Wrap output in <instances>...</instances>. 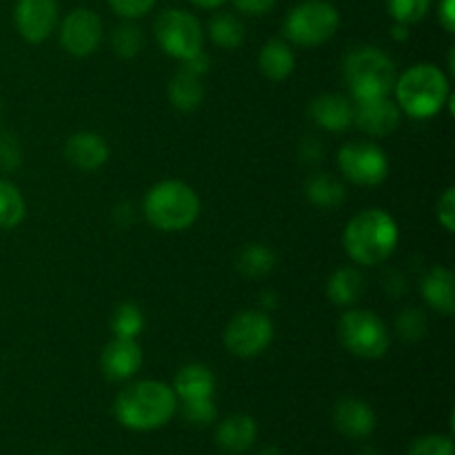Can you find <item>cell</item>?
Segmentation results:
<instances>
[{
  "label": "cell",
  "instance_id": "obj_22",
  "mask_svg": "<svg viewBox=\"0 0 455 455\" xmlns=\"http://www.w3.org/2000/svg\"><path fill=\"white\" fill-rule=\"evenodd\" d=\"M260 71L269 80H284L296 67V56H293L291 44L280 38H271L258 56Z\"/></svg>",
  "mask_w": 455,
  "mask_h": 455
},
{
  "label": "cell",
  "instance_id": "obj_2",
  "mask_svg": "<svg viewBox=\"0 0 455 455\" xmlns=\"http://www.w3.org/2000/svg\"><path fill=\"white\" fill-rule=\"evenodd\" d=\"M398 225L382 209H364L347 225L342 243L349 258L358 265H380L398 244Z\"/></svg>",
  "mask_w": 455,
  "mask_h": 455
},
{
  "label": "cell",
  "instance_id": "obj_11",
  "mask_svg": "<svg viewBox=\"0 0 455 455\" xmlns=\"http://www.w3.org/2000/svg\"><path fill=\"white\" fill-rule=\"evenodd\" d=\"M102 40V20L92 9H74L60 25V44L71 56L84 58L98 49Z\"/></svg>",
  "mask_w": 455,
  "mask_h": 455
},
{
  "label": "cell",
  "instance_id": "obj_33",
  "mask_svg": "<svg viewBox=\"0 0 455 455\" xmlns=\"http://www.w3.org/2000/svg\"><path fill=\"white\" fill-rule=\"evenodd\" d=\"M427 320L425 314L418 309H407L404 314H400L398 318V333L404 340H418V338L425 336Z\"/></svg>",
  "mask_w": 455,
  "mask_h": 455
},
{
  "label": "cell",
  "instance_id": "obj_13",
  "mask_svg": "<svg viewBox=\"0 0 455 455\" xmlns=\"http://www.w3.org/2000/svg\"><path fill=\"white\" fill-rule=\"evenodd\" d=\"M142 367V351L133 338H114L100 355V369L109 380H129Z\"/></svg>",
  "mask_w": 455,
  "mask_h": 455
},
{
  "label": "cell",
  "instance_id": "obj_10",
  "mask_svg": "<svg viewBox=\"0 0 455 455\" xmlns=\"http://www.w3.org/2000/svg\"><path fill=\"white\" fill-rule=\"evenodd\" d=\"M340 172L355 185H380L389 173V160L380 147L371 142H349L338 154Z\"/></svg>",
  "mask_w": 455,
  "mask_h": 455
},
{
  "label": "cell",
  "instance_id": "obj_24",
  "mask_svg": "<svg viewBox=\"0 0 455 455\" xmlns=\"http://www.w3.org/2000/svg\"><path fill=\"white\" fill-rule=\"evenodd\" d=\"M275 265V256L265 244H247L235 258V269L244 278H262L269 274Z\"/></svg>",
  "mask_w": 455,
  "mask_h": 455
},
{
  "label": "cell",
  "instance_id": "obj_32",
  "mask_svg": "<svg viewBox=\"0 0 455 455\" xmlns=\"http://www.w3.org/2000/svg\"><path fill=\"white\" fill-rule=\"evenodd\" d=\"M182 416L191 425H212L218 416V409L213 404V398H198V400H182Z\"/></svg>",
  "mask_w": 455,
  "mask_h": 455
},
{
  "label": "cell",
  "instance_id": "obj_41",
  "mask_svg": "<svg viewBox=\"0 0 455 455\" xmlns=\"http://www.w3.org/2000/svg\"><path fill=\"white\" fill-rule=\"evenodd\" d=\"M360 455H378L376 451H373V447H369L367 449V451H363V453H360Z\"/></svg>",
  "mask_w": 455,
  "mask_h": 455
},
{
  "label": "cell",
  "instance_id": "obj_5",
  "mask_svg": "<svg viewBox=\"0 0 455 455\" xmlns=\"http://www.w3.org/2000/svg\"><path fill=\"white\" fill-rule=\"evenodd\" d=\"M345 80L355 100L389 96L395 84V65L376 47H360L345 58Z\"/></svg>",
  "mask_w": 455,
  "mask_h": 455
},
{
  "label": "cell",
  "instance_id": "obj_1",
  "mask_svg": "<svg viewBox=\"0 0 455 455\" xmlns=\"http://www.w3.org/2000/svg\"><path fill=\"white\" fill-rule=\"evenodd\" d=\"M178 409V398L160 380H140L124 387L114 403L116 420L132 431H156L167 425Z\"/></svg>",
  "mask_w": 455,
  "mask_h": 455
},
{
  "label": "cell",
  "instance_id": "obj_25",
  "mask_svg": "<svg viewBox=\"0 0 455 455\" xmlns=\"http://www.w3.org/2000/svg\"><path fill=\"white\" fill-rule=\"evenodd\" d=\"M345 187L327 173H315L307 180V198L323 209H333L345 203Z\"/></svg>",
  "mask_w": 455,
  "mask_h": 455
},
{
  "label": "cell",
  "instance_id": "obj_7",
  "mask_svg": "<svg viewBox=\"0 0 455 455\" xmlns=\"http://www.w3.org/2000/svg\"><path fill=\"white\" fill-rule=\"evenodd\" d=\"M154 34L163 52L176 60L187 62L203 52V25L187 9L172 7L160 12L154 22Z\"/></svg>",
  "mask_w": 455,
  "mask_h": 455
},
{
  "label": "cell",
  "instance_id": "obj_31",
  "mask_svg": "<svg viewBox=\"0 0 455 455\" xmlns=\"http://www.w3.org/2000/svg\"><path fill=\"white\" fill-rule=\"evenodd\" d=\"M409 455H455V444L449 435L429 434L413 440Z\"/></svg>",
  "mask_w": 455,
  "mask_h": 455
},
{
  "label": "cell",
  "instance_id": "obj_15",
  "mask_svg": "<svg viewBox=\"0 0 455 455\" xmlns=\"http://www.w3.org/2000/svg\"><path fill=\"white\" fill-rule=\"evenodd\" d=\"M354 120L363 132L371 133V136H387L398 127L400 107L387 96L358 100L354 109Z\"/></svg>",
  "mask_w": 455,
  "mask_h": 455
},
{
  "label": "cell",
  "instance_id": "obj_27",
  "mask_svg": "<svg viewBox=\"0 0 455 455\" xmlns=\"http://www.w3.org/2000/svg\"><path fill=\"white\" fill-rule=\"evenodd\" d=\"M25 218V198L16 185L0 178V229H13Z\"/></svg>",
  "mask_w": 455,
  "mask_h": 455
},
{
  "label": "cell",
  "instance_id": "obj_9",
  "mask_svg": "<svg viewBox=\"0 0 455 455\" xmlns=\"http://www.w3.org/2000/svg\"><path fill=\"white\" fill-rule=\"evenodd\" d=\"M274 340V323L262 311H240L225 329V347L238 358L262 354Z\"/></svg>",
  "mask_w": 455,
  "mask_h": 455
},
{
  "label": "cell",
  "instance_id": "obj_8",
  "mask_svg": "<svg viewBox=\"0 0 455 455\" xmlns=\"http://www.w3.org/2000/svg\"><path fill=\"white\" fill-rule=\"evenodd\" d=\"M338 338L349 354L364 360L382 358L389 349V331L373 311H347L338 323Z\"/></svg>",
  "mask_w": 455,
  "mask_h": 455
},
{
  "label": "cell",
  "instance_id": "obj_35",
  "mask_svg": "<svg viewBox=\"0 0 455 455\" xmlns=\"http://www.w3.org/2000/svg\"><path fill=\"white\" fill-rule=\"evenodd\" d=\"M107 3L124 20H133V18H140L145 13H149L154 9L156 0H107Z\"/></svg>",
  "mask_w": 455,
  "mask_h": 455
},
{
  "label": "cell",
  "instance_id": "obj_14",
  "mask_svg": "<svg viewBox=\"0 0 455 455\" xmlns=\"http://www.w3.org/2000/svg\"><path fill=\"white\" fill-rule=\"evenodd\" d=\"M376 413L364 400L342 398L333 407V425L347 438H367L376 431Z\"/></svg>",
  "mask_w": 455,
  "mask_h": 455
},
{
  "label": "cell",
  "instance_id": "obj_16",
  "mask_svg": "<svg viewBox=\"0 0 455 455\" xmlns=\"http://www.w3.org/2000/svg\"><path fill=\"white\" fill-rule=\"evenodd\" d=\"M65 158L83 172H96L109 158V147L100 133L78 132L67 140Z\"/></svg>",
  "mask_w": 455,
  "mask_h": 455
},
{
  "label": "cell",
  "instance_id": "obj_18",
  "mask_svg": "<svg viewBox=\"0 0 455 455\" xmlns=\"http://www.w3.org/2000/svg\"><path fill=\"white\" fill-rule=\"evenodd\" d=\"M311 118L315 124L329 132H345L351 123H354V105L349 98L340 96V93H323L315 98L309 107Z\"/></svg>",
  "mask_w": 455,
  "mask_h": 455
},
{
  "label": "cell",
  "instance_id": "obj_29",
  "mask_svg": "<svg viewBox=\"0 0 455 455\" xmlns=\"http://www.w3.org/2000/svg\"><path fill=\"white\" fill-rule=\"evenodd\" d=\"M142 47H145V36H142L140 27L133 22H123L111 34V49L116 56L133 58L142 52Z\"/></svg>",
  "mask_w": 455,
  "mask_h": 455
},
{
  "label": "cell",
  "instance_id": "obj_21",
  "mask_svg": "<svg viewBox=\"0 0 455 455\" xmlns=\"http://www.w3.org/2000/svg\"><path fill=\"white\" fill-rule=\"evenodd\" d=\"M173 394L180 400H198V398H213L216 391V378L212 369L204 364H187L176 373L173 380Z\"/></svg>",
  "mask_w": 455,
  "mask_h": 455
},
{
  "label": "cell",
  "instance_id": "obj_39",
  "mask_svg": "<svg viewBox=\"0 0 455 455\" xmlns=\"http://www.w3.org/2000/svg\"><path fill=\"white\" fill-rule=\"evenodd\" d=\"M189 3H194L196 7H203V9H218L220 4H225L227 0H189Z\"/></svg>",
  "mask_w": 455,
  "mask_h": 455
},
{
  "label": "cell",
  "instance_id": "obj_20",
  "mask_svg": "<svg viewBox=\"0 0 455 455\" xmlns=\"http://www.w3.org/2000/svg\"><path fill=\"white\" fill-rule=\"evenodd\" d=\"M422 296L431 309L443 315H453L455 311V287L453 271L447 267H434L422 280Z\"/></svg>",
  "mask_w": 455,
  "mask_h": 455
},
{
  "label": "cell",
  "instance_id": "obj_30",
  "mask_svg": "<svg viewBox=\"0 0 455 455\" xmlns=\"http://www.w3.org/2000/svg\"><path fill=\"white\" fill-rule=\"evenodd\" d=\"M385 3L394 20L403 25L420 22L431 9V0H385Z\"/></svg>",
  "mask_w": 455,
  "mask_h": 455
},
{
  "label": "cell",
  "instance_id": "obj_38",
  "mask_svg": "<svg viewBox=\"0 0 455 455\" xmlns=\"http://www.w3.org/2000/svg\"><path fill=\"white\" fill-rule=\"evenodd\" d=\"M438 20L444 31L453 34L455 31V0H440L438 4Z\"/></svg>",
  "mask_w": 455,
  "mask_h": 455
},
{
  "label": "cell",
  "instance_id": "obj_28",
  "mask_svg": "<svg viewBox=\"0 0 455 455\" xmlns=\"http://www.w3.org/2000/svg\"><path fill=\"white\" fill-rule=\"evenodd\" d=\"M142 327H145V315H142L140 307H136L133 302H124L111 315V331L116 338H133L136 340Z\"/></svg>",
  "mask_w": 455,
  "mask_h": 455
},
{
  "label": "cell",
  "instance_id": "obj_26",
  "mask_svg": "<svg viewBox=\"0 0 455 455\" xmlns=\"http://www.w3.org/2000/svg\"><path fill=\"white\" fill-rule=\"evenodd\" d=\"M209 36L218 47L235 49L244 40V27L234 13H216L209 22Z\"/></svg>",
  "mask_w": 455,
  "mask_h": 455
},
{
  "label": "cell",
  "instance_id": "obj_34",
  "mask_svg": "<svg viewBox=\"0 0 455 455\" xmlns=\"http://www.w3.org/2000/svg\"><path fill=\"white\" fill-rule=\"evenodd\" d=\"M22 151L12 133L0 136V172H13L20 164Z\"/></svg>",
  "mask_w": 455,
  "mask_h": 455
},
{
  "label": "cell",
  "instance_id": "obj_36",
  "mask_svg": "<svg viewBox=\"0 0 455 455\" xmlns=\"http://www.w3.org/2000/svg\"><path fill=\"white\" fill-rule=\"evenodd\" d=\"M438 220L443 222V227L447 231L455 229V189L449 187L443 194V198L438 200Z\"/></svg>",
  "mask_w": 455,
  "mask_h": 455
},
{
  "label": "cell",
  "instance_id": "obj_23",
  "mask_svg": "<svg viewBox=\"0 0 455 455\" xmlns=\"http://www.w3.org/2000/svg\"><path fill=\"white\" fill-rule=\"evenodd\" d=\"M364 293V278L358 269L354 267H342L336 274L329 278L327 283V296L333 305L349 307L360 300Z\"/></svg>",
  "mask_w": 455,
  "mask_h": 455
},
{
  "label": "cell",
  "instance_id": "obj_37",
  "mask_svg": "<svg viewBox=\"0 0 455 455\" xmlns=\"http://www.w3.org/2000/svg\"><path fill=\"white\" fill-rule=\"evenodd\" d=\"M275 3H278V0H234L235 9L247 13V16H260V13L271 12Z\"/></svg>",
  "mask_w": 455,
  "mask_h": 455
},
{
  "label": "cell",
  "instance_id": "obj_40",
  "mask_svg": "<svg viewBox=\"0 0 455 455\" xmlns=\"http://www.w3.org/2000/svg\"><path fill=\"white\" fill-rule=\"evenodd\" d=\"M258 455H283V453H280L275 447H265Z\"/></svg>",
  "mask_w": 455,
  "mask_h": 455
},
{
  "label": "cell",
  "instance_id": "obj_19",
  "mask_svg": "<svg viewBox=\"0 0 455 455\" xmlns=\"http://www.w3.org/2000/svg\"><path fill=\"white\" fill-rule=\"evenodd\" d=\"M204 71H200L198 67L185 62L180 71L173 76V80L169 83V100L176 109L180 111H194L198 109L200 102L204 98V87H203V76Z\"/></svg>",
  "mask_w": 455,
  "mask_h": 455
},
{
  "label": "cell",
  "instance_id": "obj_3",
  "mask_svg": "<svg viewBox=\"0 0 455 455\" xmlns=\"http://www.w3.org/2000/svg\"><path fill=\"white\" fill-rule=\"evenodd\" d=\"M398 107L411 118H431L449 100V80L435 65H413L395 78Z\"/></svg>",
  "mask_w": 455,
  "mask_h": 455
},
{
  "label": "cell",
  "instance_id": "obj_4",
  "mask_svg": "<svg viewBox=\"0 0 455 455\" xmlns=\"http://www.w3.org/2000/svg\"><path fill=\"white\" fill-rule=\"evenodd\" d=\"M200 213V198L182 180H163L145 198V216L160 231H185Z\"/></svg>",
  "mask_w": 455,
  "mask_h": 455
},
{
  "label": "cell",
  "instance_id": "obj_12",
  "mask_svg": "<svg viewBox=\"0 0 455 455\" xmlns=\"http://www.w3.org/2000/svg\"><path fill=\"white\" fill-rule=\"evenodd\" d=\"M16 29L31 44H38L52 36L58 22L56 0H18L13 9Z\"/></svg>",
  "mask_w": 455,
  "mask_h": 455
},
{
  "label": "cell",
  "instance_id": "obj_17",
  "mask_svg": "<svg viewBox=\"0 0 455 455\" xmlns=\"http://www.w3.org/2000/svg\"><path fill=\"white\" fill-rule=\"evenodd\" d=\"M258 435V425L251 416L247 413H235L222 420L216 431L218 447L229 455L244 453L247 449L253 447Z\"/></svg>",
  "mask_w": 455,
  "mask_h": 455
},
{
  "label": "cell",
  "instance_id": "obj_6",
  "mask_svg": "<svg viewBox=\"0 0 455 455\" xmlns=\"http://www.w3.org/2000/svg\"><path fill=\"white\" fill-rule=\"evenodd\" d=\"M340 27V13L329 0H305L284 18V36L298 47H318Z\"/></svg>",
  "mask_w": 455,
  "mask_h": 455
}]
</instances>
